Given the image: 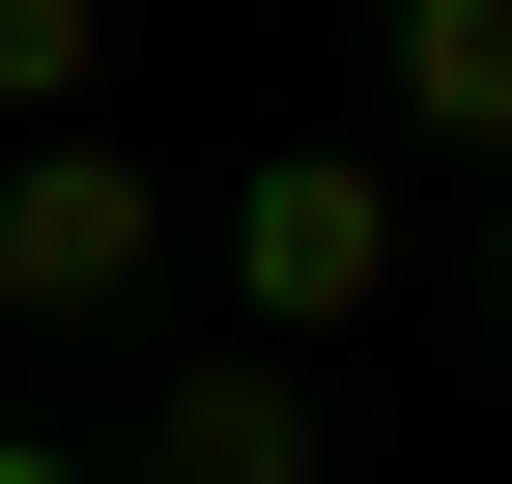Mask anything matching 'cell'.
Segmentation results:
<instances>
[{
	"instance_id": "6da1fadb",
	"label": "cell",
	"mask_w": 512,
	"mask_h": 484,
	"mask_svg": "<svg viewBox=\"0 0 512 484\" xmlns=\"http://www.w3.org/2000/svg\"><path fill=\"white\" fill-rule=\"evenodd\" d=\"M143 257H171V171H143V143H86V114L0 143V314H29V342H114Z\"/></svg>"
},
{
	"instance_id": "7a4b0ae2",
	"label": "cell",
	"mask_w": 512,
	"mask_h": 484,
	"mask_svg": "<svg viewBox=\"0 0 512 484\" xmlns=\"http://www.w3.org/2000/svg\"><path fill=\"white\" fill-rule=\"evenodd\" d=\"M370 285H399V171L370 143H256L228 171V342H342Z\"/></svg>"
},
{
	"instance_id": "3957f363",
	"label": "cell",
	"mask_w": 512,
	"mask_h": 484,
	"mask_svg": "<svg viewBox=\"0 0 512 484\" xmlns=\"http://www.w3.org/2000/svg\"><path fill=\"white\" fill-rule=\"evenodd\" d=\"M143 484H342V428H313V342H200V371L143 399Z\"/></svg>"
},
{
	"instance_id": "277c9868",
	"label": "cell",
	"mask_w": 512,
	"mask_h": 484,
	"mask_svg": "<svg viewBox=\"0 0 512 484\" xmlns=\"http://www.w3.org/2000/svg\"><path fill=\"white\" fill-rule=\"evenodd\" d=\"M370 114L456 143V171H512V0H399V29H370Z\"/></svg>"
},
{
	"instance_id": "5b68a950",
	"label": "cell",
	"mask_w": 512,
	"mask_h": 484,
	"mask_svg": "<svg viewBox=\"0 0 512 484\" xmlns=\"http://www.w3.org/2000/svg\"><path fill=\"white\" fill-rule=\"evenodd\" d=\"M86 86H114V0H0V143H57Z\"/></svg>"
},
{
	"instance_id": "8992f818",
	"label": "cell",
	"mask_w": 512,
	"mask_h": 484,
	"mask_svg": "<svg viewBox=\"0 0 512 484\" xmlns=\"http://www.w3.org/2000/svg\"><path fill=\"white\" fill-rule=\"evenodd\" d=\"M0 484H143V456H57V428H0Z\"/></svg>"
},
{
	"instance_id": "52a82bcc",
	"label": "cell",
	"mask_w": 512,
	"mask_h": 484,
	"mask_svg": "<svg viewBox=\"0 0 512 484\" xmlns=\"http://www.w3.org/2000/svg\"><path fill=\"white\" fill-rule=\"evenodd\" d=\"M484 314H512V171H484Z\"/></svg>"
}]
</instances>
